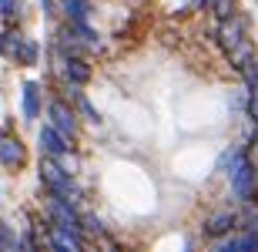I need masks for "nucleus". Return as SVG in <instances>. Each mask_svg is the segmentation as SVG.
I'll list each match as a JSON object with an SVG mask.
<instances>
[{
    "instance_id": "obj_10",
    "label": "nucleus",
    "mask_w": 258,
    "mask_h": 252,
    "mask_svg": "<svg viewBox=\"0 0 258 252\" xmlns=\"http://www.w3.org/2000/svg\"><path fill=\"white\" fill-rule=\"evenodd\" d=\"M57 47H60V54L64 58H84V51H87V44L81 37H77V30L67 24L64 30H60V40H57Z\"/></svg>"
},
{
    "instance_id": "obj_2",
    "label": "nucleus",
    "mask_w": 258,
    "mask_h": 252,
    "mask_svg": "<svg viewBox=\"0 0 258 252\" xmlns=\"http://www.w3.org/2000/svg\"><path fill=\"white\" fill-rule=\"evenodd\" d=\"M228 175H231V192H235V198L245 202V205L255 202V198H258V168L251 165V158L241 155Z\"/></svg>"
},
{
    "instance_id": "obj_18",
    "label": "nucleus",
    "mask_w": 258,
    "mask_h": 252,
    "mask_svg": "<svg viewBox=\"0 0 258 252\" xmlns=\"http://www.w3.org/2000/svg\"><path fill=\"white\" fill-rule=\"evenodd\" d=\"M241 78L248 81V87H258V58H251V61H245V64H241Z\"/></svg>"
},
{
    "instance_id": "obj_25",
    "label": "nucleus",
    "mask_w": 258,
    "mask_h": 252,
    "mask_svg": "<svg viewBox=\"0 0 258 252\" xmlns=\"http://www.w3.org/2000/svg\"><path fill=\"white\" fill-rule=\"evenodd\" d=\"M0 135H4V128H0Z\"/></svg>"
},
{
    "instance_id": "obj_1",
    "label": "nucleus",
    "mask_w": 258,
    "mask_h": 252,
    "mask_svg": "<svg viewBox=\"0 0 258 252\" xmlns=\"http://www.w3.org/2000/svg\"><path fill=\"white\" fill-rule=\"evenodd\" d=\"M40 182L50 188V195H60L64 202H71V205L81 202V188L74 185V175H67L50 155L40 158Z\"/></svg>"
},
{
    "instance_id": "obj_24",
    "label": "nucleus",
    "mask_w": 258,
    "mask_h": 252,
    "mask_svg": "<svg viewBox=\"0 0 258 252\" xmlns=\"http://www.w3.org/2000/svg\"><path fill=\"white\" fill-rule=\"evenodd\" d=\"M40 7H44V14H54V10H57V7H54V0H40Z\"/></svg>"
},
{
    "instance_id": "obj_23",
    "label": "nucleus",
    "mask_w": 258,
    "mask_h": 252,
    "mask_svg": "<svg viewBox=\"0 0 258 252\" xmlns=\"http://www.w3.org/2000/svg\"><path fill=\"white\" fill-rule=\"evenodd\" d=\"M81 229H87V232H94V235H101V232H104V229H101V222H97L94 215H87V219H84V225H81Z\"/></svg>"
},
{
    "instance_id": "obj_20",
    "label": "nucleus",
    "mask_w": 258,
    "mask_h": 252,
    "mask_svg": "<svg viewBox=\"0 0 258 252\" xmlns=\"http://www.w3.org/2000/svg\"><path fill=\"white\" fill-rule=\"evenodd\" d=\"M17 14H20V4H17V0H0V17L14 20Z\"/></svg>"
},
{
    "instance_id": "obj_4",
    "label": "nucleus",
    "mask_w": 258,
    "mask_h": 252,
    "mask_svg": "<svg viewBox=\"0 0 258 252\" xmlns=\"http://www.w3.org/2000/svg\"><path fill=\"white\" fill-rule=\"evenodd\" d=\"M47 215H50V222L57 225V229H71V232H81V219H77L74 205L64 202L60 195H50V198H47Z\"/></svg>"
},
{
    "instance_id": "obj_22",
    "label": "nucleus",
    "mask_w": 258,
    "mask_h": 252,
    "mask_svg": "<svg viewBox=\"0 0 258 252\" xmlns=\"http://www.w3.org/2000/svg\"><path fill=\"white\" fill-rule=\"evenodd\" d=\"M248 118L258 125V87H251V97H248Z\"/></svg>"
},
{
    "instance_id": "obj_15",
    "label": "nucleus",
    "mask_w": 258,
    "mask_h": 252,
    "mask_svg": "<svg viewBox=\"0 0 258 252\" xmlns=\"http://www.w3.org/2000/svg\"><path fill=\"white\" fill-rule=\"evenodd\" d=\"M37 54H40V47H37L30 37H24V44L17 47L14 61H17V64H24V68H30V64H37Z\"/></svg>"
},
{
    "instance_id": "obj_12",
    "label": "nucleus",
    "mask_w": 258,
    "mask_h": 252,
    "mask_svg": "<svg viewBox=\"0 0 258 252\" xmlns=\"http://www.w3.org/2000/svg\"><path fill=\"white\" fill-rule=\"evenodd\" d=\"M20 44H24V30L20 27H7L4 34H0V58L14 61V54H17Z\"/></svg>"
},
{
    "instance_id": "obj_14",
    "label": "nucleus",
    "mask_w": 258,
    "mask_h": 252,
    "mask_svg": "<svg viewBox=\"0 0 258 252\" xmlns=\"http://www.w3.org/2000/svg\"><path fill=\"white\" fill-rule=\"evenodd\" d=\"M50 242L57 245V249H84V239H81V232H71V229H57L54 225V235H50Z\"/></svg>"
},
{
    "instance_id": "obj_9",
    "label": "nucleus",
    "mask_w": 258,
    "mask_h": 252,
    "mask_svg": "<svg viewBox=\"0 0 258 252\" xmlns=\"http://www.w3.org/2000/svg\"><path fill=\"white\" fill-rule=\"evenodd\" d=\"M60 71H64V78L71 84H87L91 81V68H87L84 58H64L60 54Z\"/></svg>"
},
{
    "instance_id": "obj_17",
    "label": "nucleus",
    "mask_w": 258,
    "mask_h": 252,
    "mask_svg": "<svg viewBox=\"0 0 258 252\" xmlns=\"http://www.w3.org/2000/svg\"><path fill=\"white\" fill-rule=\"evenodd\" d=\"M54 162H57L67 175H77V168H81V162H77V155L71 152V148H67V152H60V155H54Z\"/></svg>"
},
{
    "instance_id": "obj_8",
    "label": "nucleus",
    "mask_w": 258,
    "mask_h": 252,
    "mask_svg": "<svg viewBox=\"0 0 258 252\" xmlns=\"http://www.w3.org/2000/svg\"><path fill=\"white\" fill-rule=\"evenodd\" d=\"M231 229H238V215L231 212V209L215 212L208 222H205V235H211V239H221V235H228Z\"/></svg>"
},
{
    "instance_id": "obj_11",
    "label": "nucleus",
    "mask_w": 258,
    "mask_h": 252,
    "mask_svg": "<svg viewBox=\"0 0 258 252\" xmlns=\"http://www.w3.org/2000/svg\"><path fill=\"white\" fill-rule=\"evenodd\" d=\"M24 118L27 121H37L40 118V84L37 81H27L24 84Z\"/></svg>"
},
{
    "instance_id": "obj_6",
    "label": "nucleus",
    "mask_w": 258,
    "mask_h": 252,
    "mask_svg": "<svg viewBox=\"0 0 258 252\" xmlns=\"http://www.w3.org/2000/svg\"><path fill=\"white\" fill-rule=\"evenodd\" d=\"M0 165L4 168H24L27 165V148L14 135H0Z\"/></svg>"
},
{
    "instance_id": "obj_13",
    "label": "nucleus",
    "mask_w": 258,
    "mask_h": 252,
    "mask_svg": "<svg viewBox=\"0 0 258 252\" xmlns=\"http://www.w3.org/2000/svg\"><path fill=\"white\" fill-rule=\"evenodd\" d=\"M60 10L67 14V24H81L91 14V0H60Z\"/></svg>"
},
{
    "instance_id": "obj_21",
    "label": "nucleus",
    "mask_w": 258,
    "mask_h": 252,
    "mask_svg": "<svg viewBox=\"0 0 258 252\" xmlns=\"http://www.w3.org/2000/svg\"><path fill=\"white\" fill-rule=\"evenodd\" d=\"M77 108H81V111H84V115H87V121H94V125H97V121H101V115H97V111H94V105H91V101H87L84 94L77 97Z\"/></svg>"
},
{
    "instance_id": "obj_5",
    "label": "nucleus",
    "mask_w": 258,
    "mask_h": 252,
    "mask_svg": "<svg viewBox=\"0 0 258 252\" xmlns=\"http://www.w3.org/2000/svg\"><path fill=\"white\" fill-rule=\"evenodd\" d=\"M248 37V24H245V17H238V14H231V17L218 20V40H221V47L231 51L238 40Z\"/></svg>"
},
{
    "instance_id": "obj_16",
    "label": "nucleus",
    "mask_w": 258,
    "mask_h": 252,
    "mask_svg": "<svg viewBox=\"0 0 258 252\" xmlns=\"http://www.w3.org/2000/svg\"><path fill=\"white\" fill-rule=\"evenodd\" d=\"M205 4H208V10L218 20H225V17H231V14H235V0H205Z\"/></svg>"
},
{
    "instance_id": "obj_19",
    "label": "nucleus",
    "mask_w": 258,
    "mask_h": 252,
    "mask_svg": "<svg viewBox=\"0 0 258 252\" xmlns=\"http://www.w3.org/2000/svg\"><path fill=\"white\" fill-rule=\"evenodd\" d=\"M225 249H258V235H245V239H231Z\"/></svg>"
},
{
    "instance_id": "obj_7",
    "label": "nucleus",
    "mask_w": 258,
    "mask_h": 252,
    "mask_svg": "<svg viewBox=\"0 0 258 252\" xmlns=\"http://www.w3.org/2000/svg\"><path fill=\"white\" fill-rule=\"evenodd\" d=\"M37 141H40V152H44V155H50V158L60 155V152H67V148H74V145H71V138H64L54 125H44V128H40Z\"/></svg>"
},
{
    "instance_id": "obj_3",
    "label": "nucleus",
    "mask_w": 258,
    "mask_h": 252,
    "mask_svg": "<svg viewBox=\"0 0 258 252\" xmlns=\"http://www.w3.org/2000/svg\"><path fill=\"white\" fill-rule=\"evenodd\" d=\"M47 115H50V125L57 128V131H60L64 138H71V141H74V138H77V131H81V121H77L74 108L67 105V101H50Z\"/></svg>"
}]
</instances>
